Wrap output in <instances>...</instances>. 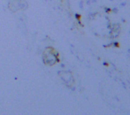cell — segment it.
<instances>
[{
  "mask_svg": "<svg viewBox=\"0 0 130 115\" xmlns=\"http://www.w3.org/2000/svg\"><path fill=\"white\" fill-rule=\"evenodd\" d=\"M79 7L81 8V9H83V1H81V2L79 3Z\"/></svg>",
  "mask_w": 130,
  "mask_h": 115,
  "instance_id": "obj_3",
  "label": "cell"
},
{
  "mask_svg": "<svg viewBox=\"0 0 130 115\" xmlns=\"http://www.w3.org/2000/svg\"><path fill=\"white\" fill-rule=\"evenodd\" d=\"M111 12H113L114 13H117L118 12V8H113V9H112V10H111Z\"/></svg>",
  "mask_w": 130,
  "mask_h": 115,
  "instance_id": "obj_2",
  "label": "cell"
},
{
  "mask_svg": "<svg viewBox=\"0 0 130 115\" xmlns=\"http://www.w3.org/2000/svg\"><path fill=\"white\" fill-rule=\"evenodd\" d=\"M43 62L46 65L52 66V65H54L55 64L59 63L60 60L58 59L55 55H53V53H48V52L44 51V54H43Z\"/></svg>",
  "mask_w": 130,
  "mask_h": 115,
  "instance_id": "obj_1",
  "label": "cell"
},
{
  "mask_svg": "<svg viewBox=\"0 0 130 115\" xmlns=\"http://www.w3.org/2000/svg\"><path fill=\"white\" fill-rule=\"evenodd\" d=\"M103 65H104V66H108L109 64H108V63H107V62H104V63H103Z\"/></svg>",
  "mask_w": 130,
  "mask_h": 115,
  "instance_id": "obj_6",
  "label": "cell"
},
{
  "mask_svg": "<svg viewBox=\"0 0 130 115\" xmlns=\"http://www.w3.org/2000/svg\"><path fill=\"white\" fill-rule=\"evenodd\" d=\"M125 5H126V2H123L120 4V6H125Z\"/></svg>",
  "mask_w": 130,
  "mask_h": 115,
  "instance_id": "obj_4",
  "label": "cell"
},
{
  "mask_svg": "<svg viewBox=\"0 0 130 115\" xmlns=\"http://www.w3.org/2000/svg\"><path fill=\"white\" fill-rule=\"evenodd\" d=\"M61 68H64V67H65L64 64H61Z\"/></svg>",
  "mask_w": 130,
  "mask_h": 115,
  "instance_id": "obj_7",
  "label": "cell"
},
{
  "mask_svg": "<svg viewBox=\"0 0 130 115\" xmlns=\"http://www.w3.org/2000/svg\"><path fill=\"white\" fill-rule=\"evenodd\" d=\"M75 17H76V18H77V20H79V18H80V16L78 15V14H77H77H76V15H75Z\"/></svg>",
  "mask_w": 130,
  "mask_h": 115,
  "instance_id": "obj_5",
  "label": "cell"
}]
</instances>
